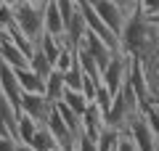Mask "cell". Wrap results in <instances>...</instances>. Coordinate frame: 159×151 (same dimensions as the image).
I'll return each instance as SVG.
<instances>
[{"instance_id": "37", "label": "cell", "mask_w": 159, "mask_h": 151, "mask_svg": "<svg viewBox=\"0 0 159 151\" xmlns=\"http://www.w3.org/2000/svg\"><path fill=\"white\" fill-rule=\"evenodd\" d=\"M154 151H159V143H157V149H154Z\"/></svg>"}, {"instance_id": "2", "label": "cell", "mask_w": 159, "mask_h": 151, "mask_svg": "<svg viewBox=\"0 0 159 151\" xmlns=\"http://www.w3.org/2000/svg\"><path fill=\"white\" fill-rule=\"evenodd\" d=\"M43 11H45V6H40V3H29V0H19L16 6H13V21L19 24V29H21L34 45H37L40 37L45 34Z\"/></svg>"}, {"instance_id": "23", "label": "cell", "mask_w": 159, "mask_h": 151, "mask_svg": "<svg viewBox=\"0 0 159 151\" xmlns=\"http://www.w3.org/2000/svg\"><path fill=\"white\" fill-rule=\"evenodd\" d=\"M111 101H114V93L101 82V85H98V90H96V98H93V103H96V106L101 109L103 114H109V109H111Z\"/></svg>"}, {"instance_id": "15", "label": "cell", "mask_w": 159, "mask_h": 151, "mask_svg": "<svg viewBox=\"0 0 159 151\" xmlns=\"http://www.w3.org/2000/svg\"><path fill=\"white\" fill-rule=\"evenodd\" d=\"M64 90H66V85H64V74L53 69V72L45 77V98L51 101V103H58V101L64 98Z\"/></svg>"}, {"instance_id": "26", "label": "cell", "mask_w": 159, "mask_h": 151, "mask_svg": "<svg viewBox=\"0 0 159 151\" xmlns=\"http://www.w3.org/2000/svg\"><path fill=\"white\" fill-rule=\"evenodd\" d=\"M74 146H77V151H98V138H93L88 133H80Z\"/></svg>"}, {"instance_id": "8", "label": "cell", "mask_w": 159, "mask_h": 151, "mask_svg": "<svg viewBox=\"0 0 159 151\" xmlns=\"http://www.w3.org/2000/svg\"><path fill=\"white\" fill-rule=\"evenodd\" d=\"M51 101L45 98V93H24L21 95V103H19V112H24V114H29L32 119H37L40 125L45 122V117H48V112H51Z\"/></svg>"}, {"instance_id": "28", "label": "cell", "mask_w": 159, "mask_h": 151, "mask_svg": "<svg viewBox=\"0 0 159 151\" xmlns=\"http://www.w3.org/2000/svg\"><path fill=\"white\" fill-rule=\"evenodd\" d=\"M117 151H138V149H135V143H133V138H130V135H127V133H122Z\"/></svg>"}, {"instance_id": "12", "label": "cell", "mask_w": 159, "mask_h": 151, "mask_svg": "<svg viewBox=\"0 0 159 151\" xmlns=\"http://www.w3.org/2000/svg\"><path fill=\"white\" fill-rule=\"evenodd\" d=\"M106 127H109V125H106V114H103L96 103H90V106H88V112L82 114V133L98 138Z\"/></svg>"}, {"instance_id": "17", "label": "cell", "mask_w": 159, "mask_h": 151, "mask_svg": "<svg viewBox=\"0 0 159 151\" xmlns=\"http://www.w3.org/2000/svg\"><path fill=\"white\" fill-rule=\"evenodd\" d=\"M32 146H34L37 151H61L58 140L53 138V133L45 127V125H40V130L34 133V138H32Z\"/></svg>"}, {"instance_id": "3", "label": "cell", "mask_w": 159, "mask_h": 151, "mask_svg": "<svg viewBox=\"0 0 159 151\" xmlns=\"http://www.w3.org/2000/svg\"><path fill=\"white\" fill-rule=\"evenodd\" d=\"M130 64H133V56L125 53V50H117L111 53L109 64L103 66V85L111 90L114 95L119 93V88L127 82V74H130Z\"/></svg>"}, {"instance_id": "14", "label": "cell", "mask_w": 159, "mask_h": 151, "mask_svg": "<svg viewBox=\"0 0 159 151\" xmlns=\"http://www.w3.org/2000/svg\"><path fill=\"white\" fill-rule=\"evenodd\" d=\"M37 130H40V122H37V119H32L29 114L19 112V117H16V140L32 143V138H34Z\"/></svg>"}, {"instance_id": "16", "label": "cell", "mask_w": 159, "mask_h": 151, "mask_svg": "<svg viewBox=\"0 0 159 151\" xmlns=\"http://www.w3.org/2000/svg\"><path fill=\"white\" fill-rule=\"evenodd\" d=\"M64 103H66L69 109H74V112L80 114V117H82V114L88 112V106H90V98H88L85 93H82V90H72V88H66L64 90Z\"/></svg>"}, {"instance_id": "31", "label": "cell", "mask_w": 159, "mask_h": 151, "mask_svg": "<svg viewBox=\"0 0 159 151\" xmlns=\"http://www.w3.org/2000/svg\"><path fill=\"white\" fill-rule=\"evenodd\" d=\"M61 151H77V146H74V143H72V146H64Z\"/></svg>"}, {"instance_id": "4", "label": "cell", "mask_w": 159, "mask_h": 151, "mask_svg": "<svg viewBox=\"0 0 159 151\" xmlns=\"http://www.w3.org/2000/svg\"><path fill=\"white\" fill-rule=\"evenodd\" d=\"M90 6H93V11L111 27V32L122 34L125 21H127V13H130L133 8H127L125 3H119V0H90Z\"/></svg>"}, {"instance_id": "20", "label": "cell", "mask_w": 159, "mask_h": 151, "mask_svg": "<svg viewBox=\"0 0 159 151\" xmlns=\"http://www.w3.org/2000/svg\"><path fill=\"white\" fill-rule=\"evenodd\" d=\"M119 138H122V130L106 127L101 135H98V151H117V146H119Z\"/></svg>"}, {"instance_id": "5", "label": "cell", "mask_w": 159, "mask_h": 151, "mask_svg": "<svg viewBox=\"0 0 159 151\" xmlns=\"http://www.w3.org/2000/svg\"><path fill=\"white\" fill-rule=\"evenodd\" d=\"M125 133L133 138V143H135L138 151H154L157 143H159L157 135H154V130H151V125H148V119L143 117V112L135 114V117L130 119V125H127Z\"/></svg>"}, {"instance_id": "6", "label": "cell", "mask_w": 159, "mask_h": 151, "mask_svg": "<svg viewBox=\"0 0 159 151\" xmlns=\"http://www.w3.org/2000/svg\"><path fill=\"white\" fill-rule=\"evenodd\" d=\"M127 82L133 85V90L138 93V98H141L143 106L154 101L151 88H148V72H146V64H143L141 58H133V64H130V74H127Z\"/></svg>"}, {"instance_id": "25", "label": "cell", "mask_w": 159, "mask_h": 151, "mask_svg": "<svg viewBox=\"0 0 159 151\" xmlns=\"http://www.w3.org/2000/svg\"><path fill=\"white\" fill-rule=\"evenodd\" d=\"M141 112H143V117L148 119V125H151V130H154V135H157V140H159V106L157 103H146V106H141Z\"/></svg>"}, {"instance_id": "10", "label": "cell", "mask_w": 159, "mask_h": 151, "mask_svg": "<svg viewBox=\"0 0 159 151\" xmlns=\"http://www.w3.org/2000/svg\"><path fill=\"white\" fill-rule=\"evenodd\" d=\"M43 24H45V32H48V34L64 40V34H66V21H64L61 11H58L56 0H48V3H45V11H43ZM64 43H66V40H64Z\"/></svg>"}, {"instance_id": "30", "label": "cell", "mask_w": 159, "mask_h": 151, "mask_svg": "<svg viewBox=\"0 0 159 151\" xmlns=\"http://www.w3.org/2000/svg\"><path fill=\"white\" fill-rule=\"evenodd\" d=\"M119 3H125L127 8H135V6H141V0H119Z\"/></svg>"}, {"instance_id": "36", "label": "cell", "mask_w": 159, "mask_h": 151, "mask_svg": "<svg viewBox=\"0 0 159 151\" xmlns=\"http://www.w3.org/2000/svg\"><path fill=\"white\" fill-rule=\"evenodd\" d=\"M154 103H157V106H159V98H157V101H154Z\"/></svg>"}, {"instance_id": "11", "label": "cell", "mask_w": 159, "mask_h": 151, "mask_svg": "<svg viewBox=\"0 0 159 151\" xmlns=\"http://www.w3.org/2000/svg\"><path fill=\"white\" fill-rule=\"evenodd\" d=\"M0 61H6L8 66H13V69H27L29 66V56L16 43H11L8 37L0 43Z\"/></svg>"}, {"instance_id": "7", "label": "cell", "mask_w": 159, "mask_h": 151, "mask_svg": "<svg viewBox=\"0 0 159 151\" xmlns=\"http://www.w3.org/2000/svg\"><path fill=\"white\" fill-rule=\"evenodd\" d=\"M0 93H3V95H6V98L13 103V106L19 109L24 90H21V82H19L16 69H13V66H8L6 61H0Z\"/></svg>"}, {"instance_id": "18", "label": "cell", "mask_w": 159, "mask_h": 151, "mask_svg": "<svg viewBox=\"0 0 159 151\" xmlns=\"http://www.w3.org/2000/svg\"><path fill=\"white\" fill-rule=\"evenodd\" d=\"M29 66H32V69H34V72H37L43 80H45L48 74L53 72V61H51V58H48V56H45V53H43L40 48H34L32 58H29Z\"/></svg>"}, {"instance_id": "29", "label": "cell", "mask_w": 159, "mask_h": 151, "mask_svg": "<svg viewBox=\"0 0 159 151\" xmlns=\"http://www.w3.org/2000/svg\"><path fill=\"white\" fill-rule=\"evenodd\" d=\"M19 151H37L32 143H24V140H19Z\"/></svg>"}, {"instance_id": "32", "label": "cell", "mask_w": 159, "mask_h": 151, "mask_svg": "<svg viewBox=\"0 0 159 151\" xmlns=\"http://www.w3.org/2000/svg\"><path fill=\"white\" fill-rule=\"evenodd\" d=\"M151 21H154V24L159 27V13H151Z\"/></svg>"}, {"instance_id": "34", "label": "cell", "mask_w": 159, "mask_h": 151, "mask_svg": "<svg viewBox=\"0 0 159 151\" xmlns=\"http://www.w3.org/2000/svg\"><path fill=\"white\" fill-rule=\"evenodd\" d=\"M3 40H6V32H3V27H0V43H3Z\"/></svg>"}, {"instance_id": "35", "label": "cell", "mask_w": 159, "mask_h": 151, "mask_svg": "<svg viewBox=\"0 0 159 151\" xmlns=\"http://www.w3.org/2000/svg\"><path fill=\"white\" fill-rule=\"evenodd\" d=\"M154 13H159V0H157V11H154Z\"/></svg>"}, {"instance_id": "19", "label": "cell", "mask_w": 159, "mask_h": 151, "mask_svg": "<svg viewBox=\"0 0 159 151\" xmlns=\"http://www.w3.org/2000/svg\"><path fill=\"white\" fill-rule=\"evenodd\" d=\"M56 109H58V114L64 117V122H66L69 127H72V133H74V135H80V133H82V117H80V114L74 112V109H69L66 103H64V101H58V103H56Z\"/></svg>"}, {"instance_id": "24", "label": "cell", "mask_w": 159, "mask_h": 151, "mask_svg": "<svg viewBox=\"0 0 159 151\" xmlns=\"http://www.w3.org/2000/svg\"><path fill=\"white\" fill-rule=\"evenodd\" d=\"M146 72H148V88H151V95L154 101L159 98V56L154 58V61L146 64Z\"/></svg>"}, {"instance_id": "1", "label": "cell", "mask_w": 159, "mask_h": 151, "mask_svg": "<svg viewBox=\"0 0 159 151\" xmlns=\"http://www.w3.org/2000/svg\"><path fill=\"white\" fill-rule=\"evenodd\" d=\"M119 50L130 53L133 58H141L143 64L159 56V27L151 21L148 13L141 11V6L127 13L125 29L119 34Z\"/></svg>"}, {"instance_id": "22", "label": "cell", "mask_w": 159, "mask_h": 151, "mask_svg": "<svg viewBox=\"0 0 159 151\" xmlns=\"http://www.w3.org/2000/svg\"><path fill=\"white\" fill-rule=\"evenodd\" d=\"M82 82H85V72L80 66V61H74V66L64 72V85L72 90H82Z\"/></svg>"}, {"instance_id": "21", "label": "cell", "mask_w": 159, "mask_h": 151, "mask_svg": "<svg viewBox=\"0 0 159 151\" xmlns=\"http://www.w3.org/2000/svg\"><path fill=\"white\" fill-rule=\"evenodd\" d=\"M74 61H77V48H72V45H64L61 53H58V58H56V64H53V69L64 74L66 69L74 66Z\"/></svg>"}, {"instance_id": "9", "label": "cell", "mask_w": 159, "mask_h": 151, "mask_svg": "<svg viewBox=\"0 0 159 151\" xmlns=\"http://www.w3.org/2000/svg\"><path fill=\"white\" fill-rule=\"evenodd\" d=\"M43 125L53 133V138L58 140V146H61V149H64V146H72L74 140H77V135L72 133V127H69V125L64 122V117L58 114L56 103L51 106V112H48V117H45V122H43Z\"/></svg>"}, {"instance_id": "13", "label": "cell", "mask_w": 159, "mask_h": 151, "mask_svg": "<svg viewBox=\"0 0 159 151\" xmlns=\"http://www.w3.org/2000/svg\"><path fill=\"white\" fill-rule=\"evenodd\" d=\"M16 74H19V82H21V90H24V93H45V80L40 77L32 66L16 69Z\"/></svg>"}, {"instance_id": "33", "label": "cell", "mask_w": 159, "mask_h": 151, "mask_svg": "<svg viewBox=\"0 0 159 151\" xmlns=\"http://www.w3.org/2000/svg\"><path fill=\"white\" fill-rule=\"evenodd\" d=\"M0 3H6V6H16L19 0H0Z\"/></svg>"}, {"instance_id": "27", "label": "cell", "mask_w": 159, "mask_h": 151, "mask_svg": "<svg viewBox=\"0 0 159 151\" xmlns=\"http://www.w3.org/2000/svg\"><path fill=\"white\" fill-rule=\"evenodd\" d=\"M0 151H19V140L13 135H0Z\"/></svg>"}]
</instances>
